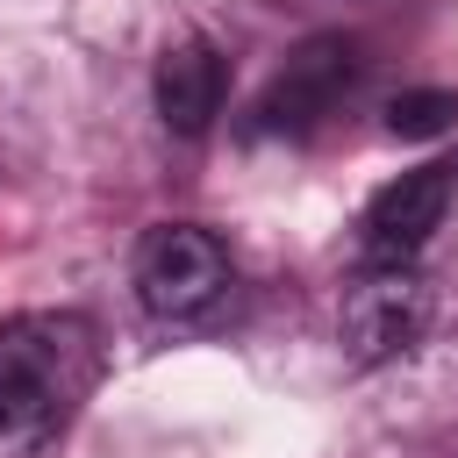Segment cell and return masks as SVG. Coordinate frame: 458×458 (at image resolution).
<instances>
[{
  "label": "cell",
  "mask_w": 458,
  "mask_h": 458,
  "mask_svg": "<svg viewBox=\"0 0 458 458\" xmlns=\"http://www.w3.org/2000/svg\"><path fill=\"white\" fill-rule=\"evenodd\" d=\"M86 379V329L29 315L0 329V458H36Z\"/></svg>",
  "instance_id": "6da1fadb"
},
{
  "label": "cell",
  "mask_w": 458,
  "mask_h": 458,
  "mask_svg": "<svg viewBox=\"0 0 458 458\" xmlns=\"http://www.w3.org/2000/svg\"><path fill=\"white\" fill-rule=\"evenodd\" d=\"M222 293H229V250L208 229L165 222V229L143 236V250H136V301L157 322H200Z\"/></svg>",
  "instance_id": "7a4b0ae2"
},
{
  "label": "cell",
  "mask_w": 458,
  "mask_h": 458,
  "mask_svg": "<svg viewBox=\"0 0 458 458\" xmlns=\"http://www.w3.org/2000/svg\"><path fill=\"white\" fill-rule=\"evenodd\" d=\"M422 329H429V286L408 265H372L344 293V351H351V365H386V358L415 351Z\"/></svg>",
  "instance_id": "3957f363"
},
{
  "label": "cell",
  "mask_w": 458,
  "mask_h": 458,
  "mask_svg": "<svg viewBox=\"0 0 458 458\" xmlns=\"http://www.w3.org/2000/svg\"><path fill=\"white\" fill-rule=\"evenodd\" d=\"M444 208H451V165H415V172H401V179L379 186L372 208H365V258H372V265H408V258L429 243V229L444 222Z\"/></svg>",
  "instance_id": "277c9868"
},
{
  "label": "cell",
  "mask_w": 458,
  "mask_h": 458,
  "mask_svg": "<svg viewBox=\"0 0 458 458\" xmlns=\"http://www.w3.org/2000/svg\"><path fill=\"white\" fill-rule=\"evenodd\" d=\"M358 79V50L344 43V36H315L301 57H286V72L272 79V93H265V129H315L336 100H344V86Z\"/></svg>",
  "instance_id": "5b68a950"
},
{
  "label": "cell",
  "mask_w": 458,
  "mask_h": 458,
  "mask_svg": "<svg viewBox=\"0 0 458 458\" xmlns=\"http://www.w3.org/2000/svg\"><path fill=\"white\" fill-rule=\"evenodd\" d=\"M222 93H229V72H222L215 43H200V36L165 43V57H157V114H165L172 136H200L222 114Z\"/></svg>",
  "instance_id": "8992f818"
},
{
  "label": "cell",
  "mask_w": 458,
  "mask_h": 458,
  "mask_svg": "<svg viewBox=\"0 0 458 458\" xmlns=\"http://www.w3.org/2000/svg\"><path fill=\"white\" fill-rule=\"evenodd\" d=\"M451 122H458V93H444V86H408V93H394V100H386V129H394V136H408V143L444 136Z\"/></svg>",
  "instance_id": "52a82bcc"
}]
</instances>
